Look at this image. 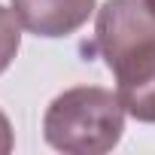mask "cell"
Returning a JSON list of instances; mask_svg holds the SVG:
<instances>
[{
	"mask_svg": "<svg viewBox=\"0 0 155 155\" xmlns=\"http://www.w3.org/2000/svg\"><path fill=\"white\" fill-rule=\"evenodd\" d=\"M94 49L116 76L125 113L155 125V6L149 0H107L94 21Z\"/></svg>",
	"mask_w": 155,
	"mask_h": 155,
	"instance_id": "obj_1",
	"label": "cell"
},
{
	"mask_svg": "<svg viewBox=\"0 0 155 155\" xmlns=\"http://www.w3.org/2000/svg\"><path fill=\"white\" fill-rule=\"evenodd\" d=\"M15 146V137H12V125L6 119V113L0 110V155H9Z\"/></svg>",
	"mask_w": 155,
	"mask_h": 155,
	"instance_id": "obj_5",
	"label": "cell"
},
{
	"mask_svg": "<svg viewBox=\"0 0 155 155\" xmlns=\"http://www.w3.org/2000/svg\"><path fill=\"white\" fill-rule=\"evenodd\" d=\"M21 46V21L12 9L0 6V73H6Z\"/></svg>",
	"mask_w": 155,
	"mask_h": 155,
	"instance_id": "obj_4",
	"label": "cell"
},
{
	"mask_svg": "<svg viewBox=\"0 0 155 155\" xmlns=\"http://www.w3.org/2000/svg\"><path fill=\"white\" fill-rule=\"evenodd\" d=\"M149 3H152V6H155V0H149Z\"/></svg>",
	"mask_w": 155,
	"mask_h": 155,
	"instance_id": "obj_6",
	"label": "cell"
},
{
	"mask_svg": "<svg viewBox=\"0 0 155 155\" xmlns=\"http://www.w3.org/2000/svg\"><path fill=\"white\" fill-rule=\"evenodd\" d=\"M125 116L128 113L116 91L101 85H73L46 107L43 137L64 155H104L119 146Z\"/></svg>",
	"mask_w": 155,
	"mask_h": 155,
	"instance_id": "obj_2",
	"label": "cell"
},
{
	"mask_svg": "<svg viewBox=\"0 0 155 155\" xmlns=\"http://www.w3.org/2000/svg\"><path fill=\"white\" fill-rule=\"evenodd\" d=\"M97 9V0H12L21 28L43 40L76 34Z\"/></svg>",
	"mask_w": 155,
	"mask_h": 155,
	"instance_id": "obj_3",
	"label": "cell"
}]
</instances>
